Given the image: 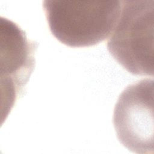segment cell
<instances>
[{
	"label": "cell",
	"instance_id": "7a4b0ae2",
	"mask_svg": "<svg viewBox=\"0 0 154 154\" xmlns=\"http://www.w3.org/2000/svg\"><path fill=\"white\" fill-rule=\"evenodd\" d=\"M153 0L122 1L107 48L129 73L153 76Z\"/></svg>",
	"mask_w": 154,
	"mask_h": 154
},
{
	"label": "cell",
	"instance_id": "3957f363",
	"mask_svg": "<svg viewBox=\"0 0 154 154\" xmlns=\"http://www.w3.org/2000/svg\"><path fill=\"white\" fill-rule=\"evenodd\" d=\"M113 125L120 142L129 150L153 154V79L128 85L116 104Z\"/></svg>",
	"mask_w": 154,
	"mask_h": 154
},
{
	"label": "cell",
	"instance_id": "6da1fadb",
	"mask_svg": "<svg viewBox=\"0 0 154 154\" xmlns=\"http://www.w3.org/2000/svg\"><path fill=\"white\" fill-rule=\"evenodd\" d=\"M44 12L52 35L70 47L104 41L118 20L122 1L45 0Z\"/></svg>",
	"mask_w": 154,
	"mask_h": 154
}]
</instances>
